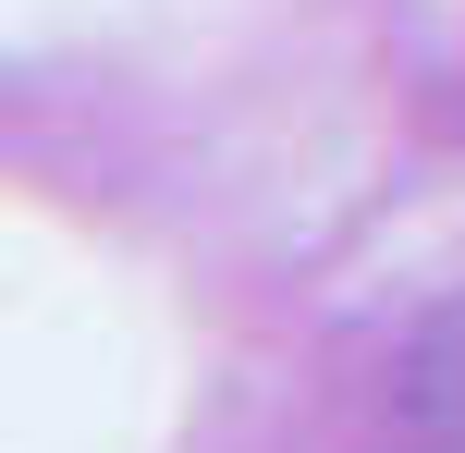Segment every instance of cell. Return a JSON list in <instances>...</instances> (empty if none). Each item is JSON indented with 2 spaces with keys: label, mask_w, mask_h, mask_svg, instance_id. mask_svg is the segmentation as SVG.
Returning <instances> with one entry per match:
<instances>
[]
</instances>
